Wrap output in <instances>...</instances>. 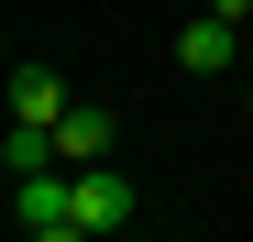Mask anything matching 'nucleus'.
I'll return each instance as SVG.
<instances>
[{
  "label": "nucleus",
  "mask_w": 253,
  "mask_h": 242,
  "mask_svg": "<svg viewBox=\"0 0 253 242\" xmlns=\"http://www.w3.org/2000/svg\"><path fill=\"white\" fill-rule=\"evenodd\" d=\"M11 220H22L33 242H77V165H22Z\"/></svg>",
  "instance_id": "obj_1"
},
{
  "label": "nucleus",
  "mask_w": 253,
  "mask_h": 242,
  "mask_svg": "<svg viewBox=\"0 0 253 242\" xmlns=\"http://www.w3.org/2000/svg\"><path fill=\"white\" fill-rule=\"evenodd\" d=\"M110 143H121V121H110L99 99H66V121H55V165H99Z\"/></svg>",
  "instance_id": "obj_4"
},
{
  "label": "nucleus",
  "mask_w": 253,
  "mask_h": 242,
  "mask_svg": "<svg viewBox=\"0 0 253 242\" xmlns=\"http://www.w3.org/2000/svg\"><path fill=\"white\" fill-rule=\"evenodd\" d=\"M242 110H253V88H242Z\"/></svg>",
  "instance_id": "obj_5"
},
{
  "label": "nucleus",
  "mask_w": 253,
  "mask_h": 242,
  "mask_svg": "<svg viewBox=\"0 0 253 242\" xmlns=\"http://www.w3.org/2000/svg\"><path fill=\"white\" fill-rule=\"evenodd\" d=\"M176 66H187V77H220V66H242V22H231V11H198V22L176 33Z\"/></svg>",
  "instance_id": "obj_3"
},
{
  "label": "nucleus",
  "mask_w": 253,
  "mask_h": 242,
  "mask_svg": "<svg viewBox=\"0 0 253 242\" xmlns=\"http://www.w3.org/2000/svg\"><path fill=\"white\" fill-rule=\"evenodd\" d=\"M99 231H132V176L110 165H77V242H99Z\"/></svg>",
  "instance_id": "obj_2"
}]
</instances>
